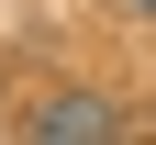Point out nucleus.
Returning a JSON list of instances; mask_svg holds the SVG:
<instances>
[{"instance_id":"f257e3e1","label":"nucleus","mask_w":156,"mask_h":145,"mask_svg":"<svg viewBox=\"0 0 156 145\" xmlns=\"http://www.w3.org/2000/svg\"><path fill=\"white\" fill-rule=\"evenodd\" d=\"M123 134V100L112 89H45L23 100V145H112Z\"/></svg>"},{"instance_id":"f03ea898","label":"nucleus","mask_w":156,"mask_h":145,"mask_svg":"<svg viewBox=\"0 0 156 145\" xmlns=\"http://www.w3.org/2000/svg\"><path fill=\"white\" fill-rule=\"evenodd\" d=\"M123 11H134V23H156V0H123Z\"/></svg>"}]
</instances>
